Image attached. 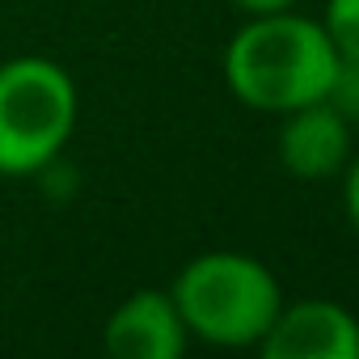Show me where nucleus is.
Returning a JSON list of instances; mask_svg holds the SVG:
<instances>
[{
    "mask_svg": "<svg viewBox=\"0 0 359 359\" xmlns=\"http://www.w3.org/2000/svg\"><path fill=\"white\" fill-rule=\"evenodd\" d=\"M279 165L300 182H321L346 169L351 161V118L330 102H309L287 114H279Z\"/></svg>",
    "mask_w": 359,
    "mask_h": 359,
    "instance_id": "5",
    "label": "nucleus"
},
{
    "mask_svg": "<svg viewBox=\"0 0 359 359\" xmlns=\"http://www.w3.org/2000/svg\"><path fill=\"white\" fill-rule=\"evenodd\" d=\"M191 334L169 287L131 292L102 325V346L114 359H182Z\"/></svg>",
    "mask_w": 359,
    "mask_h": 359,
    "instance_id": "6",
    "label": "nucleus"
},
{
    "mask_svg": "<svg viewBox=\"0 0 359 359\" xmlns=\"http://www.w3.org/2000/svg\"><path fill=\"white\" fill-rule=\"evenodd\" d=\"M258 351L266 359H359V317L338 300H283Z\"/></svg>",
    "mask_w": 359,
    "mask_h": 359,
    "instance_id": "4",
    "label": "nucleus"
},
{
    "mask_svg": "<svg viewBox=\"0 0 359 359\" xmlns=\"http://www.w3.org/2000/svg\"><path fill=\"white\" fill-rule=\"evenodd\" d=\"M233 9H241V13H250V18H258V13H279V9H292L296 0H229Z\"/></svg>",
    "mask_w": 359,
    "mask_h": 359,
    "instance_id": "9",
    "label": "nucleus"
},
{
    "mask_svg": "<svg viewBox=\"0 0 359 359\" xmlns=\"http://www.w3.org/2000/svg\"><path fill=\"white\" fill-rule=\"evenodd\" d=\"M342 208H346V220L359 237V152H351V161L342 169Z\"/></svg>",
    "mask_w": 359,
    "mask_h": 359,
    "instance_id": "8",
    "label": "nucleus"
},
{
    "mask_svg": "<svg viewBox=\"0 0 359 359\" xmlns=\"http://www.w3.org/2000/svg\"><path fill=\"white\" fill-rule=\"evenodd\" d=\"M76 85L47 55L0 64V177L47 169L76 131Z\"/></svg>",
    "mask_w": 359,
    "mask_h": 359,
    "instance_id": "3",
    "label": "nucleus"
},
{
    "mask_svg": "<svg viewBox=\"0 0 359 359\" xmlns=\"http://www.w3.org/2000/svg\"><path fill=\"white\" fill-rule=\"evenodd\" d=\"M169 292L187 334L212 346H258L283 304L275 271L241 250H208L191 258Z\"/></svg>",
    "mask_w": 359,
    "mask_h": 359,
    "instance_id": "2",
    "label": "nucleus"
},
{
    "mask_svg": "<svg viewBox=\"0 0 359 359\" xmlns=\"http://www.w3.org/2000/svg\"><path fill=\"white\" fill-rule=\"evenodd\" d=\"M342 55L321 26L292 9L250 18L224 47V85L237 102L262 114H287L296 106L330 97Z\"/></svg>",
    "mask_w": 359,
    "mask_h": 359,
    "instance_id": "1",
    "label": "nucleus"
},
{
    "mask_svg": "<svg viewBox=\"0 0 359 359\" xmlns=\"http://www.w3.org/2000/svg\"><path fill=\"white\" fill-rule=\"evenodd\" d=\"M321 26L330 30L342 64H355L359 68V0H325Z\"/></svg>",
    "mask_w": 359,
    "mask_h": 359,
    "instance_id": "7",
    "label": "nucleus"
}]
</instances>
